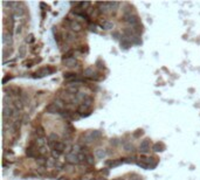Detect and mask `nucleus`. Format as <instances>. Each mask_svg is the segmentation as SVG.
<instances>
[{
	"label": "nucleus",
	"instance_id": "1",
	"mask_svg": "<svg viewBox=\"0 0 200 180\" xmlns=\"http://www.w3.org/2000/svg\"><path fill=\"white\" fill-rule=\"evenodd\" d=\"M123 21L130 23L132 26H136L139 23V20H138V17L136 14H132V13H129V14H124L123 15Z\"/></svg>",
	"mask_w": 200,
	"mask_h": 180
},
{
	"label": "nucleus",
	"instance_id": "2",
	"mask_svg": "<svg viewBox=\"0 0 200 180\" xmlns=\"http://www.w3.org/2000/svg\"><path fill=\"white\" fill-rule=\"evenodd\" d=\"M83 75L86 76V77H89V78H91V80H98L97 77H96V71L94 70V68H91V67H89V68H86V69L83 70Z\"/></svg>",
	"mask_w": 200,
	"mask_h": 180
},
{
	"label": "nucleus",
	"instance_id": "3",
	"mask_svg": "<svg viewBox=\"0 0 200 180\" xmlns=\"http://www.w3.org/2000/svg\"><path fill=\"white\" fill-rule=\"evenodd\" d=\"M62 62L65 64L66 67H69V68H74V67H77L78 62L76 61L75 58H63Z\"/></svg>",
	"mask_w": 200,
	"mask_h": 180
},
{
	"label": "nucleus",
	"instance_id": "4",
	"mask_svg": "<svg viewBox=\"0 0 200 180\" xmlns=\"http://www.w3.org/2000/svg\"><path fill=\"white\" fill-rule=\"evenodd\" d=\"M150 150V139H144L143 142L141 143V145H139V152L142 153H146L147 151Z\"/></svg>",
	"mask_w": 200,
	"mask_h": 180
},
{
	"label": "nucleus",
	"instance_id": "5",
	"mask_svg": "<svg viewBox=\"0 0 200 180\" xmlns=\"http://www.w3.org/2000/svg\"><path fill=\"white\" fill-rule=\"evenodd\" d=\"M66 160L68 164H77L78 163V157L75 153H68L66 157Z\"/></svg>",
	"mask_w": 200,
	"mask_h": 180
},
{
	"label": "nucleus",
	"instance_id": "6",
	"mask_svg": "<svg viewBox=\"0 0 200 180\" xmlns=\"http://www.w3.org/2000/svg\"><path fill=\"white\" fill-rule=\"evenodd\" d=\"M69 26H70L71 30H74V32H76V33H78V32L82 30L81 23L77 22V21H70V22H69Z\"/></svg>",
	"mask_w": 200,
	"mask_h": 180
},
{
	"label": "nucleus",
	"instance_id": "7",
	"mask_svg": "<svg viewBox=\"0 0 200 180\" xmlns=\"http://www.w3.org/2000/svg\"><path fill=\"white\" fill-rule=\"evenodd\" d=\"M2 42H4V45L6 47L11 46V45H12V35L5 32V33H4V38H2Z\"/></svg>",
	"mask_w": 200,
	"mask_h": 180
},
{
	"label": "nucleus",
	"instance_id": "8",
	"mask_svg": "<svg viewBox=\"0 0 200 180\" xmlns=\"http://www.w3.org/2000/svg\"><path fill=\"white\" fill-rule=\"evenodd\" d=\"M46 111H47L48 114H59L61 110H60L59 108L54 104V103H52V104H49L47 108H46Z\"/></svg>",
	"mask_w": 200,
	"mask_h": 180
},
{
	"label": "nucleus",
	"instance_id": "9",
	"mask_svg": "<svg viewBox=\"0 0 200 180\" xmlns=\"http://www.w3.org/2000/svg\"><path fill=\"white\" fill-rule=\"evenodd\" d=\"M13 109L12 108H10L8 105H5L4 106V117L5 118H7V117H11V116H13L14 115V112H13Z\"/></svg>",
	"mask_w": 200,
	"mask_h": 180
},
{
	"label": "nucleus",
	"instance_id": "10",
	"mask_svg": "<svg viewBox=\"0 0 200 180\" xmlns=\"http://www.w3.org/2000/svg\"><path fill=\"white\" fill-rule=\"evenodd\" d=\"M53 150L58 151L59 153H61V152H63L66 150V145L62 143V142H59V143H56V144H55V146H54Z\"/></svg>",
	"mask_w": 200,
	"mask_h": 180
},
{
	"label": "nucleus",
	"instance_id": "11",
	"mask_svg": "<svg viewBox=\"0 0 200 180\" xmlns=\"http://www.w3.org/2000/svg\"><path fill=\"white\" fill-rule=\"evenodd\" d=\"M89 109H90V106H89L88 104H86V103H82L81 105H78V108H77V111H78V112L81 114V116H82V115H84V112H86L87 110H89ZM89 111H90V110H89Z\"/></svg>",
	"mask_w": 200,
	"mask_h": 180
},
{
	"label": "nucleus",
	"instance_id": "12",
	"mask_svg": "<svg viewBox=\"0 0 200 180\" xmlns=\"http://www.w3.org/2000/svg\"><path fill=\"white\" fill-rule=\"evenodd\" d=\"M63 77H65V80L71 82L73 80L76 78V74H75V73H65V74H63Z\"/></svg>",
	"mask_w": 200,
	"mask_h": 180
},
{
	"label": "nucleus",
	"instance_id": "13",
	"mask_svg": "<svg viewBox=\"0 0 200 180\" xmlns=\"http://www.w3.org/2000/svg\"><path fill=\"white\" fill-rule=\"evenodd\" d=\"M101 25H102V27L104 29H112L114 28V23L110 22V21H108V20H103L102 22H101Z\"/></svg>",
	"mask_w": 200,
	"mask_h": 180
},
{
	"label": "nucleus",
	"instance_id": "14",
	"mask_svg": "<svg viewBox=\"0 0 200 180\" xmlns=\"http://www.w3.org/2000/svg\"><path fill=\"white\" fill-rule=\"evenodd\" d=\"M95 154H96V157H97V158L103 159V158L106 156V150H103V149H98V150H96V151H95Z\"/></svg>",
	"mask_w": 200,
	"mask_h": 180
},
{
	"label": "nucleus",
	"instance_id": "15",
	"mask_svg": "<svg viewBox=\"0 0 200 180\" xmlns=\"http://www.w3.org/2000/svg\"><path fill=\"white\" fill-rule=\"evenodd\" d=\"M45 143H46V139H45V137H38V139H36L35 144L36 146L39 147V149H41L45 146Z\"/></svg>",
	"mask_w": 200,
	"mask_h": 180
},
{
	"label": "nucleus",
	"instance_id": "16",
	"mask_svg": "<svg viewBox=\"0 0 200 180\" xmlns=\"http://www.w3.org/2000/svg\"><path fill=\"white\" fill-rule=\"evenodd\" d=\"M152 150H153V151H156V152L164 151V145H163L162 143H156V144L152 146Z\"/></svg>",
	"mask_w": 200,
	"mask_h": 180
},
{
	"label": "nucleus",
	"instance_id": "17",
	"mask_svg": "<svg viewBox=\"0 0 200 180\" xmlns=\"http://www.w3.org/2000/svg\"><path fill=\"white\" fill-rule=\"evenodd\" d=\"M54 104L56 105V106L59 108L60 110H62V109H63V108L66 106L65 102H63L62 99H60V98H56V99H55V101H54Z\"/></svg>",
	"mask_w": 200,
	"mask_h": 180
},
{
	"label": "nucleus",
	"instance_id": "18",
	"mask_svg": "<svg viewBox=\"0 0 200 180\" xmlns=\"http://www.w3.org/2000/svg\"><path fill=\"white\" fill-rule=\"evenodd\" d=\"M33 145H30V147H27V150H26V154L28 156V157H36V153H35V150H33Z\"/></svg>",
	"mask_w": 200,
	"mask_h": 180
},
{
	"label": "nucleus",
	"instance_id": "19",
	"mask_svg": "<svg viewBox=\"0 0 200 180\" xmlns=\"http://www.w3.org/2000/svg\"><path fill=\"white\" fill-rule=\"evenodd\" d=\"M86 157H87V163L90 164V165H94V156H93V154L87 153V154H86Z\"/></svg>",
	"mask_w": 200,
	"mask_h": 180
},
{
	"label": "nucleus",
	"instance_id": "20",
	"mask_svg": "<svg viewBox=\"0 0 200 180\" xmlns=\"http://www.w3.org/2000/svg\"><path fill=\"white\" fill-rule=\"evenodd\" d=\"M124 149H125V151H128V152H134L135 151V147H134V145L132 144H125L124 145Z\"/></svg>",
	"mask_w": 200,
	"mask_h": 180
},
{
	"label": "nucleus",
	"instance_id": "21",
	"mask_svg": "<svg viewBox=\"0 0 200 180\" xmlns=\"http://www.w3.org/2000/svg\"><path fill=\"white\" fill-rule=\"evenodd\" d=\"M77 157H78V163H84V162H87V157H86L83 153H78Z\"/></svg>",
	"mask_w": 200,
	"mask_h": 180
},
{
	"label": "nucleus",
	"instance_id": "22",
	"mask_svg": "<svg viewBox=\"0 0 200 180\" xmlns=\"http://www.w3.org/2000/svg\"><path fill=\"white\" fill-rule=\"evenodd\" d=\"M36 134H39V137H45V130L41 126H39V128H36Z\"/></svg>",
	"mask_w": 200,
	"mask_h": 180
},
{
	"label": "nucleus",
	"instance_id": "23",
	"mask_svg": "<svg viewBox=\"0 0 200 180\" xmlns=\"http://www.w3.org/2000/svg\"><path fill=\"white\" fill-rule=\"evenodd\" d=\"M109 5H110V11H117L116 8H117L118 6H119V4L118 2H109Z\"/></svg>",
	"mask_w": 200,
	"mask_h": 180
},
{
	"label": "nucleus",
	"instance_id": "24",
	"mask_svg": "<svg viewBox=\"0 0 200 180\" xmlns=\"http://www.w3.org/2000/svg\"><path fill=\"white\" fill-rule=\"evenodd\" d=\"M134 29H135V30H136V32H137V33H142V30H143V26L138 23V25H136V26H134Z\"/></svg>",
	"mask_w": 200,
	"mask_h": 180
},
{
	"label": "nucleus",
	"instance_id": "25",
	"mask_svg": "<svg viewBox=\"0 0 200 180\" xmlns=\"http://www.w3.org/2000/svg\"><path fill=\"white\" fill-rule=\"evenodd\" d=\"M11 52H12V49H10V50H8L7 48H5V49H4V58L10 56V55H11Z\"/></svg>",
	"mask_w": 200,
	"mask_h": 180
},
{
	"label": "nucleus",
	"instance_id": "26",
	"mask_svg": "<svg viewBox=\"0 0 200 180\" xmlns=\"http://www.w3.org/2000/svg\"><path fill=\"white\" fill-rule=\"evenodd\" d=\"M46 152H48L47 147H46V146H43V147H41V149L38 151V153H40V154H46Z\"/></svg>",
	"mask_w": 200,
	"mask_h": 180
},
{
	"label": "nucleus",
	"instance_id": "27",
	"mask_svg": "<svg viewBox=\"0 0 200 180\" xmlns=\"http://www.w3.org/2000/svg\"><path fill=\"white\" fill-rule=\"evenodd\" d=\"M25 53H26V48L24 46L20 47V56H25Z\"/></svg>",
	"mask_w": 200,
	"mask_h": 180
},
{
	"label": "nucleus",
	"instance_id": "28",
	"mask_svg": "<svg viewBox=\"0 0 200 180\" xmlns=\"http://www.w3.org/2000/svg\"><path fill=\"white\" fill-rule=\"evenodd\" d=\"M80 149H81V147H80L78 145H74V146H73V151H74V153H75V152H76V153H78V152L81 151Z\"/></svg>",
	"mask_w": 200,
	"mask_h": 180
},
{
	"label": "nucleus",
	"instance_id": "29",
	"mask_svg": "<svg viewBox=\"0 0 200 180\" xmlns=\"http://www.w3.org/2000/svg\"><path fill=\"white\" fill-rule=\"evenodd\" d=\"M33 64H34V61H32V60H30V61H26V62H25V66H26V67H32Z\"/></svg>",
	"mask_w": 200,
	"mask_h": 180
},
{
	"label": "nucleus",
	"instance_id": "30",
	"mask_svg": "<svg viewBox=\"0 0 200 180\" xmlns=\"http://www.w3.org/2000/svg\"><path fill=\"white\" fill-rule=\"evenodd\" d=\"M81 7H82V8H87V7H89V6H90V2H81Z\"/></svg>",
	"mask_w": 200,
	"mask_h": 180
},
{
	"label": "nucleus",
	"instance_id": "31",
	"mask_svg": "<svg viewBox=\"0 0 200 180\" xmlns=\"http://www.w3.org/2000/svg\"><path fill=\"white\" fill-rule=\"evenodd\" d=\"M143 134V130H137V132H135V137H139V136H142Z\"/></svg>",
	"mask_w": 200,
	"mask_h": 180
},
{
	"label": "nucleus",
	"instance_id": "32",
	"mask_svg": "<svg viewBox=\"0 0 200 180\" xmlns=\"http://www.w3.org/2000/svg\"><path fill=\"white\" fill-rule=\"evenodd\" d=\"M11 78H12V76H6V77H4V80H2V83H4V84H5V83H6L7 81H10V80H11Z\"/></svg>",
	"mask_w": 200,
	"mask_h": 180
},
{
	"label": "nucleus",
	"instance_id": "33",
	"mask_svg": "<svg viewBox=\"0 0 200 180\" xmlns=\"http://www.w3.org/2000/svg\"><path fill=\"white\" fill-rule=\"evenodd\" d=\"M33 40H34V38H33V35H32V34L28 35V36H27V39H26V41H27V42H32Z\"/></svg>",
	"mask_w": 200,
	"mask_h": 180
},
{
	"label": "nucleus",
	"instance_id": "34",
	"mask_svg": "<svg viewBox=\"0 0 200 180\" xmlns=\"http://www.w3.org/2000/svg\"><path fill=\"white\" fill-rule=\"evenodd\" d=\"M52 154H53V157H54V158H58V157H59V154H60V153H59V152H58V151H55V150H53V151H52Z\"/></svg>",
	"mask_w": 200,
	"mask_h": 180
},
{
	"label": "nucleus",
	"instance_id": "35",
	"mask_svg": "<svg viewBox=\"0 0 200 180\" xmlns=\"http://www.w3.org/2000/svg\"><path fill=\"white\" fill-rule=\"evenodd\" d=\"M81 50H82L83 53H88V46H82V48H81Z\"/></svg>",
	"mask_w": 200,
	"mask_h": 180
},
{
	"label": "nucleus",
	"instance_id": "36",
	"mask_svg": "<svg viewBox=\"0 0 200 180\" xmlns=\"http://www.w3.org/2000/svg\"><path fill=\"white\" fill-rule=\"evenodd\" d=\"M90 180H95V179H90Z\"/></svg>",
	"mask_w": 200,
	"mask_h": 180
}]
</instances>
